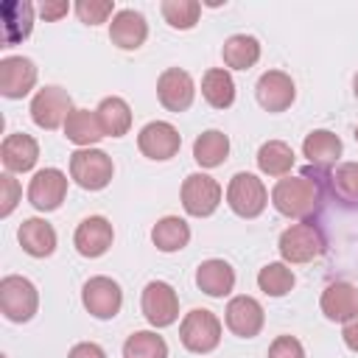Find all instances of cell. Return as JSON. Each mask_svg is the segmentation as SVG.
I'll return each mask as SVG.
<instances>
[{"label": "cell", "mask_w": 358, "mask_h": 358, "mask_svg": "<svg viewBox=\"0 0 358 358\" xmlns=\"http://www.w3.org/2000/svg\"><path fill=\"white\" fill-rule=\"evenodd\" d=\"M115 176L112 157L101 148H78L70 154V179L84 190H103Z\"/></svg>", "instance_id": "3"}, {"label": "cell", "mask_w": 358, "mask_h": 358, "mask_svg": "<svg viewBox=\"0 0 358 358\" xmlns=\"http://www.w3.org/2000/svg\"><path fill=\"white\" fill-rule=\"evenodd\" d=\"M257 168L266 176H288L294 168V148L282 140H268L257 148Z\"/></svg>", "instance_id": "32"}, {"label": "cell", "mask_w": 358, "mask_h": 358, "mask_svg": "<svg viewBox=\"0 0 358 358\" xmlns=\"http://www.w3.org/2000/svg\"><path fill=\"white\" fill-rule=\"evenodd\" d=\"M157 98L159 103L168 109V112H185L190 109L193 98H196V87H193V78L187 70L182 67H168L159 73L157 78Z\"/></svg>", "instance_id": "12"}, {"label": "cell", "mask_w": 358, "mask_h": 358, "mask_svg": "<svg viewBox=\"0 0 358 358\" xmlns=\"http://www.w3.org/2000/svg\"><path fill=\"white\" fill-rule=\"evenodd\" d=\"M296 277L291 271V266L285 260H277V263H266L257 274V288L266 294V296H285L291 288H294Z\"/></svg>", "instance_id": "33"}, {"label": "cell", "mask_w": 358, "mask_h": 358, "mask_svg": "<svg viewBox=\"0 0 358 358\" xmlns=\"http://www.w3.org/2000/svg\"><path fill=\"white\" fill-rule=\"evenodd\" d=\"M196 285L207 296L221 299V296L232 294V288H235V271H232V266L227 260L210 257V260L199 263V268H196Z\"/></svg>", "instance_id": "21"}, {"label": "cell", "mask_w": 358, "mask_h": 358, "mask_svg": "<svg viewBox=\"0 0 358 358\" xmlns=\"http://www.w3.org/2000/svg\"><path fill=\"white\" fill-rule=\"evenodd\" d=\"M0 14H3L6 45H17L31 34V28H34V6L28 0H6Z\"/></svg>", "instance_id": "24"}, {"label": "cell", "mask_w": 358, "mask_h": 358, "mask_svg": "<svg viewBox=\"0 0 358 358\" xmlns=\"http://www.w3.org/2000/svg\"><path fill=\"white\" fill-rule=\"evenodd\" d=\"M20 193H22L20 182H17L11 173H3V176H0V215H3V218L14 213V207H17V201H20Z\"/></svg>", "instance_id": "37"}, {"label": "cell", "mask_w": 358, "mask_h": 358, "mask_svg": "<svg viewBox=\"0 0 358 358\" xmlns=\"http://www.w3.org/2000/svg\"><path fill=\"white\" fill-rule=\"evenodd\" d=\"M73 112V101H70V92L50 84V87H42L34 101H31V120L45 129V131H53L59 126H64V120L70 117Z\"/></svg>", "instance_id": "7"}, {"label": "cell", "mask_w": 358, "mask_h": 358, "mask_svg": "<svg viewBox=\"0 0 358 358\" xmlns=\"http://www.w3.org/2000/svg\"><path fill=\"white\" fill-rule=\"evenodd\" d=\"M324 199V176L319 179L316 171H302L299 176H282L271 187V204L277 213L296 218V221H310Z\"/></svg>", "instance_id": "1"}, {"label": "cell", "mask_w": 358, "mask_h": 358, "mask_svg": "<svg viewBox=\"0 0 358 358\" xmlns=\"http://www.w3.org/2000/svg\"><path fill=\"white\" fill-rule=\"evenodd\" d=\"M81 302L95 319H115L123 305V291L112 277H90L81 288Z\"/></svg>", "instance_id": "11"}, {"label": "cell", "mask_w": 358, "mask_h": 358, "mask_svg": "<svg viewBox=\"0 0 358 358\" xmlns=\"http://www.w3.org/2000/svg\"><path fill=\"white\" fill-rule=\"evenodd\" d=\"M140 308H143V316L148 324L154 327H168L179 319V296L176 291L162 282V280H151L145 288H143V299H140Z\"/></svg>", "instance_id": "9"}, {"label": "cell", "mask_w": 358, "mask_h": 358, "mask_svg": "<svg viewBox=\"0 0 358 358\" xmlns=\"http://www.w3.org/2000/svg\"><path fill=\"white\" fill-rule=\"evenodd\" d=\"M165 22L171 28H179V31H190L196 22H199V14H201V3L199 0H162L159 6Z\"/></svg>", "instance_id": "35"}, {"label": "cell", "mask_w": 358, "mask_h": 358, "mask_svg": "<svg viewBox=\"0 0 358 358\" xmlns=\"http://www.w3.org/2000/svg\"><path fill=\"white\" fill-rule=\"evenodd\" d=\"M17 241L31 257H48L56 249V229L45 218H25L17 229Z\"/></svg>", "instance_id": "22"}, {"label": "cell", "mask_w": 358, "mask_h": 358, "mask_svg": "<svg viewBox=\"0 0 358 358\" xmlns=\"http://www.w3.org/2000/svg\"><path fill=\"white\" fill-rule=\"evenodd\" d=\"M0 159L6 165L8 173H25L36 165L39 159V145L31 134L25 131H17V134H8L0 145Z\"/></svg>", "instance_id": "20"}, {"label": "cell", "mask_w": 358, "mask_h": 358, "mask_svg": "<svg viewBox=\"0 0 358 358\" xmlns=\"http://www.w3.org/2000/svg\"><path fill=\"white\" fill-rule=\"evenodd\" d=\"M352 87H355V98H358V73H355V81H352Z\"/></svg>", "instance_id": "42"}, {"label": "cell", "mask_w": 358, "mask_h": 358, "mask_svg": "<svg viewBox=\"0 0 358 358\" xmlns=\"http://www.w3.org/2000/svg\"><path fill=\"white\" fill-rule=\"evenodd\" d=\"M277 249L285 263H310L319 255H324L327 241L313 221H299V224H291L288 229H282Z\"/></svg>", "instance_id": "2"}, {"label": "cell", "mask_w": 358, "mask_h": 358, "mask_svg": "<svg viewBox=\"0 0 358 358\" xmlns=\"http://www.w3.org/2000/svg\"><path fill=\"white\" fill-rule=\"evenodd\" d=\"M76 14L87 25H101L109 17H115L117 11H115V3L112 0H78L76 3Z\"/></svg>", "instance_id": "36"}, {"label": "cell", "mask_w": 358, "mask_h": 358, "mask_svg": "<svg viewBox=\"0 0 358 358\" xmlns=\"http://www.w3.org/2000/svg\"><path fill=\"white\" fill-rule=\"evenodd\" d=\"M36 84V64L28 56H6L0 62V95L25 98Z\"/></svg>", "instance_id": "16"}, {"label": "cell", "mask_w": 358, "mask_h": 358, "mask_svg": "<svg viewBox=\"0 0 358 358\" xmlns=\"http://www.w3.org/2000/svg\"><path fill=\"white\" fill-rule=\"evenodd\" d=\"M123 358H168V344L154 330H137L126 338Z\"/></svg>", "instance_id": "34"}, {"label": "cell", "mask_w": 358, "mask_h": 358, "mask_svg": "<svg viewBox=\"0 0 358 358\" xmlns=\"http://www.w3.org/2000/svg\"><path fill=\"white\" fill-rule=\"evenodd\" d=\"M70 11V3H64V0H42L39 3V14L45 17V20H62L64 14Z\"/></svg>", "instance_id": "39"}, {"label": "cell", "mask_w": 358, "mask_h": 358, "mask_svg": "<svg viewBox=\"0 0 358 358\" xmlns=\"http://www.w3.org/2000/svg\"><path fill=\"white\" fill-rule=\"evenodd\" d=\"M151 241H154V246H157L159 252H179V249H185L187 241H190V227H187V221L179 218V215H165V218H159V221L154 224Z\"/></svg>", "instance_id": "28"}, {"label": "cell", "mask_w": 358, "mask_h": 358, "mask_svg": "<svg viewBox=\"0 0 358 358\" xmlns=\"http://www.w3.org/2000/svg\"><path fill=\"white\" fill-rule=\"evenodd\" d=\"M221 56H224V64L232 67V70H249L257 64L260 59V42L249 34H235L224 42L221 48Z\"/></svg>", "instance_id": "30"}, {"label": "cell", "mask_w": 358, "mask_h": 358, "mask_svg": "<svg viewBox=\"0 0 358 358\" xmlns=\"http://www.w3.org/2000/svg\"><path fill=\"white\" fill-rule=\"evenodd\" d=\"M39 308L36 285L28 277L8 274L0 280V310L8 322H28Z\"/></svg>", "instance_id": "4"}, {"label": "cell", "mask_w": 358, "mask_h": 358, "mask_svg": "<svg viewBox=\"0 0 358 358\" xmlns=\"http://www.w3.org/2000/svg\"><path fill=\"white\" fill-rule=\"evenodd\" d=\"M255 95H257V103L266 112H285L294 103V98H296V87H294V81H291L288 73H282V70H266L257 78Z\"/></svg>", "instance_id": "15"}, {"label": "cell", "mask_w": 358, "mask_h": 358, "mask_svg": "<svg viewBox=\"0 0 358 358\" xmlns=\"http://www.w3.org/2000/svg\"><path fill=\"white\" fill-rule=\"evenodd\" d=\"M95 115H98L101 129H103L106 137H123V134H129V129H131V109H129V103H126L123 98H117V95L103 98V101L98 103Z\"/></svg>", "instance_id": "27"}, {"label": "cell", "mask_w": 358, "mask_h": 358, "mask_svg": "<svg viewBox=\"0 0 358 358\" xmlns=\"http://www.w3.org/2000/svg\"><path fill=\"white\" fill-rule=\"evenodd\" d=\"M229 154V137L218 129H207L193 143V159L201 168H218Z\"/></svg>", "instance_id": "31"}, {"label": "cell", "mask_w": 358, "mask_h": 358, "mask_svg": "<svg viewBox=\"0 0 358 358\" xmlns=\"http://www.w3.org/2000/svg\"><path fill=\"white\" fill-rule=\"evenodd\" d=\"M67 358H106V352H103L95 341H81V344H76V347L70 350Z\"/></svg>", "instance_id": "40"}, {"label": "cell", "mask_w": 358, "mask_h": 358, "mask_svg": "<svg viewBox=\"0 0 358 358\" xmlns=\"http://www.w3.org/2000/svg\"><path fill=\"white\" fill-rule=\"evenodd\" d=\"M224 322L227 327L238 336V338H255L260 330H263V322H266V313H263V305L255 299V296H232L227 302V310H224Z\"/></svg>", "instance_id": "13"}, {"label": "cell", "mask_w": 358, "mask_h": 358, "mask_svg": "<svg viewBox=\"0 0 358 358\" xmlns=\"http://www.w3.org/2000/svg\"><path fill=\"white\" fill-rule=\"evenodd\" d=\"M148 36V22L134 8H120L109 22V39L120 50H137Z\"/></svg>", "instance_id": "18"}, {"label": "cell", "mask_w": 358, "mask_h": 358, "mask_svg": "<svg viewBox=\"0 0 358 358\" xmlns=\"http://www.w3.org/2000/svg\"><path fill=\"white\" fill-rule=\"evenodd\" d=\"M201 95L213 109H229L235 101V81H232L229 70L210 67L201 78Z\"/></svg>", "instance_id": "26"}, {"label": "cell", "mask_w": 358, "mask_h": 358, "mask_svg": "<svg viewBox=\"0 0 358 358\" xmlns=\"http://www.w3.org/2000/svg\"><path fill=\"white\" fill-rule=\"evenodd\" d=\"M64 137L70 143H76L78 148H90L92 143H98L106 134H103L101 120H98L95 112H90V109H73L70 117L64 120Z\"/></svg>", "instance_id": "25"}, {"label": "cell", "mask_w": 358, "mask_h": 358, "mask_svg": "<svg viewBox=\"0 0 358 358\" xmlns=\"http://www.w3.org/2000/svg\"><path fill=\"white\" fill-rule=\"evenodd\" d=\"M179 341L190 352H213L221 341V322L207 308H193L179 324Z\"/></svg>", "instance_id": "6"}, {"label": "cell", "mask_w": 358, "mask_h": 358, "mask_svg": "<svg viewBox=\"0 0 358 358\" xmlns=\"http://www.w3.org/2000/svg\"><path fill=\"white\" fill-rule=\"evenodd\" d=\"M112 241H115V229H112L109 218H103V215L84 218L76 227V235H73V246H76V252L81 257H101V255H106Z\"/></svg>", "instance_id": "17"}, {"label": "cell", "mask_w": 358, "mask_h": 358, "mask_svg": "<svg viewBox=\"0 0 358 358\" xmlns=\"http://www.w3.org/2000/svg\"><path fill=\"white\" fill-rule=\"evenodd\" d=\"M221 204V185L207 173H190L182 182V207L193 218H207Z\"/></svg>", "instance_id": "8"}, {"label": "cell", "mask_w": 358, "mask_h": 358, "mask_svg": "<svg viewBox=\"0 0 358 358\" xmlns=\"http://www.w3.org/2000/svg\"><path fill=\"white\" fill-rule=\"evenodd\" d=\"M324 185L330 187V193L336 196V201H341L344 207H358V162H341V165H336L324 176Z\"/></svg>", "instance_id": "29"}, {"label": "cell", "mask_w": 358, "mask_h": 358, "mask_svg": "<svg viewBox=\"0 0 358 358\" xmlns=\"http://www.w3.org/2000/svg\"><path fill=\"white\" fill-rule=\"evenodd\" d=\"M67 196V176L59 168H42L34 173L31 185H28V201L39 210V213H50L56 210Z\"/></svg>", "instance_id": "14"}, {"label": "cell", "mask_w": 358, "mask_h": 358, "mask_svg": "<svg viewBox=\"0 0 358 358\" xmlns=\"http://www.w3.org/2000/svg\"><path fill=\"white\" fill-rule=\"evenodd\" d=\"M227 204L241 218H257L268 204V190L255 173H235L227 185Z\"/></svg>", "instance_id": "5"}, {"label": "cell", "mask_w": 358, "mask_h": 358, "mask_svg": "<svg viewBox=\"0 0 358 358\" xmlns=\"http://www.w3.org/2000/svg\"><path fill=\"white\" fill-rule=\"evenodd\" d=\"M182 145V134L176 131V126L165 123V120H151L140 129L137 134V148L143 157L154 159V162H165L171 157L179 154Z\"/></svg>", "instance_id": "10"}, {"label": "cell", "mask_w": 358, "mask_h": 358, "mask_svg": "<svg viewBox=\"0 0 358 358\" xmlns=\"http://www.w3.org/2000/svg\"><path fill=\"white\" fill-rule=\"evenodd\" d=\"M319 308L330 322H350L352 316H358V288L344 280L330 282L322 291Z\"/></svg>", "instance_id": "19"}, {"label": "cell", "mask_w": 358, "mask_h": 358, "mask_svg": "<svg viewBox=\"0 0 358 358\" xmlns=\"http://www.w3.org/2000/svg\"><path fill=\"white\" fill-rule=\"evenodd\" d=\"M341 338H344V344H347L352 352H358V316H352L350 322H344Z\"/></svg>", "instance_id": "41"}, {"label": "cell", "mask_w": 358, "mask_h": 358, "mask_svg": "<svg viewBox=\"0 0 358 358\" xmlns=\"http://www.w3.org/2000/svg\"><path fill=\"white\" fill-rule=\"evenodd\" d=\"M268 358H305V350L294 336H277L268 347Z\"/></svg>", "instance_id": "38"}, {"label": "cell", "mask_w": 358, "mask_h": 358, "mask_svg": "<svg viewBox=\"0 0 358 358\" xmlns=\"http://www.w3.org/2000/svg\"><path fill=\"white\" fill-rule=\"evenodd\" d=\"M355 143H358V129H355Z\"/></svg>", "instance_id": "43"}, {"label": "cell", "mask_w": 358, "mask_h": 358, "mask_svg": "<svg viewBox=\"0 0 358 358\" xmlns=\"http://www.w3.org/2000/svg\"><path fill=\"white\" fill-rule=\"evenodd\" d=\"M302 154L313 168H330L341 157V140L327 129H313L302 143Z\"/></svg>", "instance_id": "23"}]
</instances>
